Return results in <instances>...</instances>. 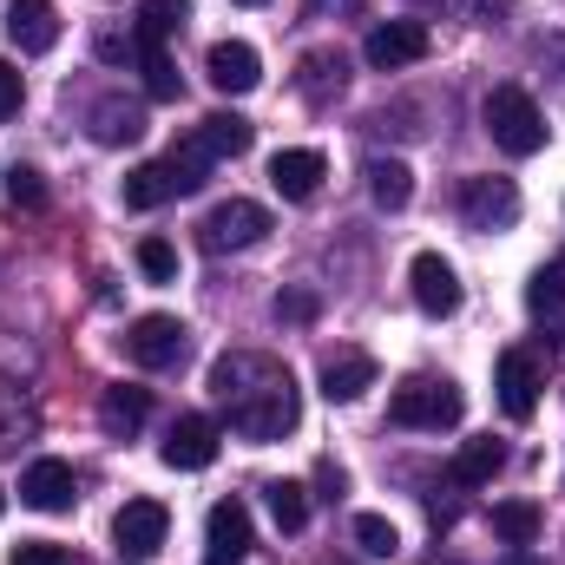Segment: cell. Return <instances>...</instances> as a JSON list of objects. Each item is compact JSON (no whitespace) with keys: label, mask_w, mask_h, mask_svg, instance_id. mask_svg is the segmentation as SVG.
<instances>
[{"label":"cell","mask_w":565,"mask_h":565,"mask_svg":"<svg viewBox=\"0 0 565 565\" xmlns=\"http://www.w3.org/2000/svg\"><path fill=\"white\" fill-rule=\"evenodd\" d=\"M211 395H217V408L231 415V427H237L244 440H257V447H264V440H282V434L296 427V415H302L289 369L270 362V355H250V349L211 362Z\"/></svg>","instance_id":"1"},{"label":"cell","mask_w":565,"mask_h":565,"mask_svg":"<svg viewBox=\"0 0 565 565\" xmlns=\"http://www.w3.org/2000/svg\"><path fill=\"white\" fill-rule=\"evenodd\" d=\"M487 132H493V145H500L507 158L546 151V119H540L533 93H520V86H493V93H487Z\"/></svg>","instance_id":"2"},{"label":"cell","mask_w":565,"mask_h":565,"mask_svg":"<svg viewBox=\"0 0 565 565\" xmlns=\"http://www.w3.org/2000/svg\"><path fill=\"white\" fill-rule=\"evenodd\" d=\"M460 388L454 382H434V375H415V382H402L395 388V402H388V422L395 427H427V434H440V427L460 422Z\"/></svg>","instance_id":"3"},{"label":"cell","mask_w":565,"mask_h":565,"mask_svg":"<svg viewBox=\"0 0 565 565\" xmlns=\"http://www.w3.org/2000/svg\"><path fill=\"white\" fill-rule=\"evenodd\" d=\"M270 237V211L257 204V198H231V204H217L204 224H198V244L211 250V257H224V250H257Z\"/></svg>","instance_id":"4"},{"label":"cell","mask_w":565,"mask_h":565,"mask_svg":"<svg viewBox=\"0 0 565 565\" xmlns=\"http://www.w3.org/2000/svg\"><path fill=\"white\" fill-rule=\"evenodd\" d=\"M460 217H467V231H513L520 224V184L513 178H467Z\"/></svg>","instance_id":"5"},{"label":"cell","mask_w":565,"mask_h":565,"mask_svg":"<svg viewBox=\"0 0 565 565\" xmlns=\"http://www.w3.org/2000/svg\"><path fill=\"white\" fill-rule=\"evenodd\" d=\"M184 342H191V329H184L178 316H139V322L126 329V355H132L139 369H178V362H184Z\"/></svg>","instance_id":"6"},{"label":"cell","mask_w":565,"mask_h":565,"mask_svg":"<svg viewBox=\"0 0 565 565\" xmlns=\"http://www.w3.org/2000/svg\"><path fill=\"white\" fill-rule=\"evenodd\" d=\"M217 440H224V427L211 422V415H178L158 454H164V467L198 473V467H211V460H217Z\"/></svg>","instance_id":"7"},{"label":"cell","mask_w":565,"mask_h":565,"mask_svg":"<svg viewBox=\"0 0 565 565\" xmlns=\"http://www.w3.org/2000/svg\"><path fill=\"white\" fill-rule=\"evenodd\" d=\"M204 79H211L217 93L244 99V93H257V79H264V60H257V46H250V40H217V46L204 53Z\"/></svg>","instance_id":"8"},{"label":"cell","mask_w":565,"mask_h":565,"mask_svg":"<svg viewBox=\"0 0 565 565\" xmlns=\"http://www.w3.org/2000/svg\"><path fill=\"white\" fill-rule=\"evenodd\" d=\"M369 66L375 73H402V66H415V60H427V26L422 20H382L375 33H369Z\"/></svg>","instance_id":"9"},{"label":"cell","mask_w":565,"mask_h":565,"mask_svg":"<svg viewBox=\"0 0 565 565\" xmlns=\"http://www.w3.org/2000/svg\"><path fill=\"white\" fill-rule=\"evenodd\" d=\"M493 388H500V408L513 422H533V408H540V362L526 349H507L500 369H493Z\"/></svg>","instance_id":"10"},{"label":"cell","mask_w":565,"mask_h":565,"mask_svg":"<svg viewBox=\"0 0 565 565\" xmlns=\"http://www.w3.org/2000/svg\"><path fill=\"white\" fill-rule=\"evenodd\" d=\"M20 500H26L33 513H73L79 480H73V467H66V460H33V467L20 473Z\"/></svg>","instance_id":"11"},{"label":"cell","mask_w":565,"mask_h":565,"mask_svg":"<svg viewBox=\"0 0 565 565\" xmlns=\"http://www.w3.org/2000/svg\"><path fill=\"white\" fill-rule=\"evenodd\" d=\"M164 533H171V513H164L158 500H126V507H119V520H113V540H119V553H132V559L158 553V546H164Z\"/></svg>","instance_id":"12"},{"label":"cell","mask_w":565,"mask_h":565,"mask_svg":"<svg viewBox=\"0 0 565 565\" xmlns=\"http://www.w3.org/2000/svg\"><path fill=\"white\" fill-rule=\"evenodd\" d=\"M408 289H415L422 316H454V309H460V277H454V264L434 257V250H422V257L408 264Z\"/></svg>","instance_id":"13"},{"label":"cell","mask_w":565,"mask_h":565,"mask_svg":"<svg viewBox=\"0 0 565 565\" xmlns=\"http://www.w3.org/2000/svg\"><path fill=\"white\" fill-rule=\"evenodd\" d=\"M7 40L20 53H53V40H60L53 0H7Z\"/></svg>","instance_id":"14"},{"label":"cell","mask_w":565,"mask_h":565,"mask_svg":"<svg viewBox=\"0 0 565 565\" xmlns=\"http://www.w3.org/2000/svg\"><path fill=\"white\" fill-rule=\"evenodd\" d=\"M322 178H329V164H322V151H309V145H289V151L270 158V184H277V198H289V204L316 198Z\"/></svg>","instance_id":"15"},{"label":"cell","mask_w":565,"mask_h":565,"mask_svg":"<svg viewBox=\"0 0 565 565\" xmlns=\"http://www.w3.org/2000/svg\"><path fill=\"white\" fill-rule=\"evenodd\" d=\"M369 388H375V355L369 349H335L322 362V395L329 402H362Z\"/></svg>","instance_id":"16"},{"label":"cell","mask_w":565,"mask_h":565,"mask_svg":"<svg viewBox=\"0 0 565 565\" xmlns=\"http://www.w3.org/2000/svg\"><path fill=\"white\" fill-rule=\"evenodd\" d=\"M151 415V388H132V382H119V388H106L99 395V427L113 434V440H132Z\"/></svg>","instance_id":"17"},{"label":"cell","mask_w":565,"mask_h":565,"mask_svg":"<svg viewBox=\"0 0 565 565\" xmlns=\"http://www.w3.org/2000/svg\"><path fill=\"white\" fill-rule=\"evenodd\" d=\"M204 533H211V553L217 559H244L250 553V507L244 500H217L211 520H204Z\"/></svg>","instance_id":"18"},{"label":"cell","mask_w":565,"mask_h":565,"mask_svg":"<svg viewBox=\"0 0 565 565\" xmlns=\"http://www.w3.org/2000/svg\"><path fill=\"white\" fill-rule=\"evenodd\" d=\"M500 467H507V447H500L493 434H480V440H460V454H454V487H487Z\"/></svg>","instance_id":"19"},{"label":"cell","mask_w":565,"mask_h":565,"mask_svg":"<svg viewBox=\"0 0 565 565\" xmlns=\"http://www.w3.org/2000/svg\"><path fill=\"white\" fill-rule=\"evenodd\" d=\"M93 139L99 145H139L145 139V113L132 99H99L93 106Z\"/></svg>","instance_id":"20"},{"label":"cell","mask_w":565,"mask_h":565,"mask_svg":"<svg viewBox=\"0 0 565 565\" xmlns=\"http://www.w3.org/2000/svg\"><path fill=\"white\" fill-rule=\"evenodd\" d=\"M369 198H375L382 211H402V204L415 198V171H408L402 158H369Z\"/></svg>","instance_id":"21"},{"label":"cell","mask_w":565,"mask_h":565,"mask_svg":"<svg viewBox=\"0 0 565 565\" xmlns=\"http://www.w3.org/2000/svg\"><path fill=\"white\" fill-rule=\"evenodd\" d=\"M198 139L211 145V158H244L250 139H257V126H250L244 113H211V119L198 126Z\"/></svg>","instance_id":"22"},{"label":"cell","mask_w":565,"mask_h":565,"mask_svg":"<svg viewBox=\"0 0 565 565\" xmlns=\"http://www.w3.org/2000/svg\"><path fill=\"white\" fill-rule=\"evenodd\" d=\"M178 198V178H171V164L158 158V164H139L132 178H126V211H158V204H171Z\"/></svg>","instance_id":"23"},{"label":"cell","mask_w":565,"mask_h":565,"mask_svg":"<svg viewBox=\"0 0 565 565\" xmlns=\"http://www.w3.org/2000/svg\"><path fill=\"white\" fill-rule=\"evenodd\" d=\"M540 526H546V520H540L533 500H500V507H493V533H500L507 546H533Z\"/></svg>","instance_id":"24"},{"label":"cell","mask_w":565,"mask_h":565,"mask_svg":"<svg viewBox=\"0 0 565 565\" xmlns=\"http://www.w3.org/2000/svg\"><path fill=\"white\" fill-rule=\"evenodd\" d=\"M164 164H171V178H178V198H184V191H198V184H204V171H211L217 158H211V145L191 132L184 145H171V158H164Z\"/></svg>","instance_id":"25"},{"label":"cell","mask_w":565,"mask_h":565,"mask_svg":"<svg viewBox=\"0 0 565 565\" xmlns=\"http://www.w3.org/2000/svg\"><path fill=\"white\" fill-rule=\"evenodd\" d=\"M184 13H191V0H145V7H139V40L164 46V40L184 26Z\"/></svg>","instance_id":"26"},{"label":"cell","mask_w":565,"mask_h":565,"mask_svg":"<svg viewBox=\"0 0 565 565\" xmlns=\"http://www.w3.org/2000/svg\"><path fill=\"white\" fill-rule=\"evenodd\" d=\"M264 493H270V520H277L282 533H302V526H309V493H302L296 480H270Z\"/></svg>","instance_id":"27"},{"label":"cell","mask_w":565,"mask_h":565,"mask_svg":"<svg viewBox=\"0 0 565 565\" xmlns=\"http://www.w3.org/2000/svg\"><path fill=\"white\" fill-rule=\"evenodd\" d=\"M139 73H145V93H151V99H178V66H171L164 46L139 40Z\"/></svg>","instance_id":"28"},{"label":"cell","mask_w":565,"mask_h":565,"mask_svg":"<svg viewBox=\"0 0 565 565\" xmlns=\"http://www.w3.org/2000/svg\"><path fill=\"white\" fill-rule=\"evenodd\" d=\"M526 309H533V316H559L565 309V257H553L540 277L526 282Z\"/></svg>","instance_id":"29"},{"label":"cell","mask_w":565,"mask_h":565,"mask_svg":"<svg viewBox=\"0 0 565 565\" xmlns=\"http://www.w3.org/2000/svg\"><path fill=\"white\" fill-rule=\"evenodd\" d=\"M355 546H362L369 559H395V553H402V533H395L382 513H355Z\"/></svg>","instance_id":"30"},{"label":"cell","mask_w":565,"mask_h":565,"mask_svg":"<svg viewBox=\"0 0 565 565\" xmlns=\"http://www.w3.org/2000/svg\"><path fill=\"white\" fill-rule=\"evenodd\" d=\"M139 270L151 282H178V250H171L164 237H145L139 244Z\"/></svg>","instance_id":"31"},{"label":"cell","mask_w":565,"mask_h":565,"mask_svg":"<svg viewBox=\"0 0 565 565\" xmlns=\"http://www.w3.org/2000/svg\"><path fill=\"white\" fill-rule=\"evenodd\" d=\"M7 198L26 204V211H40V204H46V178H40L33 164H13V171H7Z\"/></svg>","instance_id":"32"},{"label":"cell","mask_w":565,"mask_h":565,"mask_svg":"<svg viewBox=\"0 0 565 565\" xmlns=\"http://www.w3.org/2000/svg\"><path fill=\"white\" fill-rule=\"evenodd\" d=\"M7 565H66V546H53V540H20Z\"/></svg>","instance_id":"33"},{"label":"cell","mask_w":565,"mask_h":565,"mask_svg":"<svg viewBox=\"0 0 565 565\" xmlns=\"http://www.w3.org/2000/svg\"><path fill=\"white\" fill-rule=\"evenodd\" d=\"M20 99H26V79H20V66H7V60H0V126L20 113Z\"/></svg>","instance_id":"34"},{"label":"cell","mask_w":565,"mask_h":565,"mask_svg":"<svg viewBox=\"0 0 565 565\" xmlns=\"http://www.w3.org/2000/svg\"><path fill=\"white\" fill-rule=\"evenodd\" d=\"M277 316L282 322H309L316 316V296H277Z\"/></svg>","instance_id":"35"},{"label":"cell","mask_w":565,"mask_h":565,"mask_svg":"<svg viewBox=\"0 0 565 565\" xmlns=\"http://www.w3.org/2000/svg\"><path fill=\"white\" fill-rule=\"evenodd\" d=\"M99 60H132V40H119V33H99Z\"/></svg>","instance_id":"36"},{"label":"cell","mask_w":565,"mask_h":565,"mask_svg":"<svg viewBox=\"0 0 565 565\" xmlns=\"http://www.w3.org/2000/svg\"><path fill=\"white\" fill-rule=\"evenodd\" d=\"M507 565H546V559H533V553H513V559H507Z\"/></svg>","instance_id":"37"},{"label":"cell","mask_w":565,"mask_h":565,"mask_svg":"<svg viewBox=\"0 0 565 565\" xmlns=\"http://www.w3.org/2000/svg\"><path fill=\"white\" fill-rule=\"evenodd\" d=\"M204 565H244V559H217V553H211V559H204Z\"/></svg>","instance_id":"38"},{"label":"cell","mask_w":565,"mask_h":565,"mask_svg":"<svg viewBox=\"0 0 565 565\" xmlns=\"http://www.w3.org/2000/svg\"><path fill=\"white\" fill-rule=\"evenodd\" d=\"M237 7H264V0H237Z\"/></svg>","instance_id":"39"},{"label":"cell","mask_w":565,"mask_h":565,"mask_svg":"<svg viewBox=\"0 0 565 565\" xmlns=\"http://www.w3.org/2000/svg\"><path fill=\"white\" fill-rule=\"evenodd\" d=\"M0 507H7V500H0Z\"/></svg>","instance_id":"40"}]
</instances>
